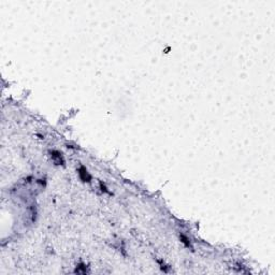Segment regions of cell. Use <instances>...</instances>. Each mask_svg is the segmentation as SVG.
Listing matches in <instances>:
<instances>
[{"label": "cell", "instance_id": "6da1fadb", "mask_svg": "<svg viewBox=\"0 0 275 275\" xmlns=\"http://www.w3.org/2000/svg\"><path fill=\"white\" fill-rule=\"evenodd\" d=\"M79 174H80V177L82 179L83 182H89V179H91V175L88 174V172H87L86 168H84V167L80 168Z\"/></svg>", "mask_w": 275, "mask_h": 275}, {"label": "cell", "instance_id": "7a4b0ae2", "mask_svg": "<svg viewBox=\"0 0 275 275\" xmlns=\"http://www.w3.org/2000/svg\"><path fill=\"white\" fill-rule=\"evenodd\" d=\"M52 154V158L54 159V161L56 162V165H60V164H64V160H62V156L59 152H56V150H53L51 152Z\"/></svg>", "mask_w": 275, "mask_h": 275}]
</instances>
